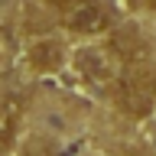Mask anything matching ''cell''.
Wrapping results in <instances>:
<instances>
[{
    "label": "cell",
    "instance_id": "obj_1",
    "mask_svg": "<svg viewBox=\"0 0 156 156\" xmlns=\"http://www.w3.org/2000/svg\"><path fill=\"white\" fill-rule=\"evenodd\" d=\"M65 26L81 36H98V33L111 29V13L94 0H75L65 10Z\"/></svg>",
    "mask_w": 156,
    "mask_h": 156
},
{
    "label": "cell",
    "instance_id": "obj_2",
    "mask_svg": "<svg viewBox=\"0 0 156 156\" xmlns=\"http://www.w3.org/2000/svg\"><path fill=\"white\" fill-rule=\"evenodd\" d=\"M75 65H78V72H81V78L88 85H94V88H114L117 85L114 62H111V55L104 49H78Z\"/></svg>",
    "mask_w": 156,
    "mask_h": 156
},
{
    "label": "cell",
    "instance_id": "obj_3",
    "mask_svg": "<svg viewBox=\"0 0 156 156\" xmlns=\"http://www.w3.org/2000/svg\"><path fill=\"white\" fill-rule=\"evenodd\" d=\"M111 94H114V107L124 111V114H130V117H143V114H150V107H153V98H150V91H146L140 81L117 78V85L111 88Z\"/></svg>",
    "mask_w": 156,
    "mask_h": 156
},
{
    "label": "cell",
    "instance_id": "obj_4",
    "mask_svg": "<svg viewBox=\"0 0 156 156\" xmlns=\"http://www.w3.org/2000/svg\"><path fill=\"white\" fill-rule=\"evenodd\" d=\"M29 65L36 68V72H58L62 62H65V49L58 46L55 39H36L26 52Z\"/></svg>",
    "mask_w": 156,
    "mask_h": 156
},
{
    "label": "cell",
    "instance_id": "obj_5",
    "mask_svg": "<svg viewBox=\"0 0 156 156\" xmlns=\"http://www.w3.org/2000/svg\"><path fill=\"white\" fill-rule=\"evenodd\" d=\"M114 49H117V58H124V62H140L146 58V42L133 33H117L114 36Z\"/></svg>",
    "mask_w": 156,
    "mask_h": 156
},
{
    "label": "cell",
    "instance_id": "obj_6",
    "mask_svg": "<svg viewBox=\"0 0 156 156\" xmlns=\"http://www.w3.org/2000/svg\"><path fill=\"white\" fill-rule=\"evenodd\" d=\"M20 156H55V153H46V150H23Z\"/></svg>",
    "mask_w": 156,
    "mask_h": 156
},
{
    "label": "cell",
    "instance_id": "obj_7",
    "mask_svg": "<svg viewBox=\"0 0 156 156\" xmlns=\"http://www.w3.org/2000/svg\"><path fill=\"white\" fill-rule=\"evenodd\" d=\"M120 3H127V7H136V3H140V0H120Z\"/></svg>",
    "mask_w": 156,
    "mask_h": 156
},
{
    "label": "cell",
    "instance_id": "obj_8",
    "mask_svg": "<svg viewBox=\"0 0 156 156\" xmlns=\"http://www.w3.org/2000/svg\"><path fill=\"white\" fill-rule=\"evenodd\" d=\"M153 7H156V0H153Z\"/></svg>",
    "mask_w": 156,
    "mask_h": 156
}]
</instances>
